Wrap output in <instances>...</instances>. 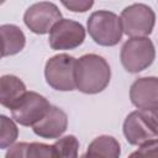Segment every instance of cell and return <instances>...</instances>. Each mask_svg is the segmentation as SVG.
<instances>
[{
	"label": "cell",
	"mask_w": 158,
	"mask_h": 158,
	"mask_svg": "<svg viewBox=\"0 0 158 158\" xmlns=\"http://www.w3.org/2000/svg\"><path fill=\"white\" fill-rule=\"evenodd\" d=\"M75 86L85 94H98L110 83L109 63L98 54H85L77 59L74 69Z\"/></svg>",
	"instance_id": "obj_1"
},
{
	"label": "cell",
	"mask_w": 158,
	"mask_h": 158,
	"mask_svg": "<svg viewBox=\"0 0 158 158\" xmlns=\"http://www.w3.org/2000/svg\"><path fill=\"white\" fill-rule=\"evenodd\" d=\"M88 31L100 46H115L122 37L121 19L111 11H95L88 19Z\"/></svg>",
	"instance_id": "obj_2"
},
{
	"label": "cell",
	"mask_w": 158,
	"mask_h": 158,
	"mask_svg": "<svg viewBox=\"0 0 158 158\" xmlns=\"http://www.w3.org/2000/svg\"><path fill=\"white\" fill-rule=\"evenodd\" d=\"M156 57L152 41L147 37L130 38L121 48V63L130 73H138L148 68Z\"/></svg>",
	"instance_id": "obj_3"
},
{
	"label": "cell",
	"mask_w": 158,
	"mask_h": 158,
	"mask_svg": "<svg viewBox=\"0 0 158 158\" xmlns=\"http://www.w3.org/2000/svg\"><path fill=\"white\" fill-rule=\"evenodd\" d=\"M77 59L69 54L60 53L47 60L44 77L49 86L59 91H70L77 89L74 69Z\"/></svg>",
	"instance_id": "obj_4"
},
{
	"label": "cell",
	"mask_w": 158,
	"mask_h": 158,
	"mask_svg": "<svg viewBox=\"0 0 158 158\" xmlns=\"http://www.w3.org/2000/svg\"><path fill=\"white\" fill-rule=\"evenodd\" d=\"M120 19L123 32L131 38L148 36L156 22L153 10L144 4H132L125 7Z\"/></svg>",
	"instance_id": "obj_5"
},
{
	"label": "cell",
	"mask_w": 158,
	"mask_h": 158,
	"mask_svg": "<svg viewBox=\"0 0 158 158\" xmlns=\"http://www.w3.org/2000/svg\"><path fill=\"white\" fill-rule=\"evenodd\" d=\"M123 135L130 144L142 146L158 138V126L151 115L143 111H133L123 122Z\"/></svg>",
	"instance_id": "obj_6"
},
{
	"label": "cell",
	"mask_w": 158,
	"mask_h": 158,
	"mask_svg": "<svg viewBox=\"0 0 158 158\" xmlns=\"http://www.w3.org/2000/svg\"><path fill=\"white\" fill-rule=\"evenodd\" d=\"M51 109L47 99L35 91H27L22 100L11 110L14 120L22 126H35Z\"/></svg>",
	"instance_id": "obj_7"
},
{
	"label": "cell",
	"mask_w": 158,
	"mask_h": 158,
	"mask_svg": "<svg viewBox=\"0 0 158 158\" xmlns=\"http://www.w3.org/2000/svg\"><path fill=\"white\" fill-rule=\"evenodd\" d=\"M60 17L62 14L53 2L42 1L31 5L26 10L23 21L33 33L44 35L51 32L53 26L60 21Z\"/></svg>",
	"instance_id": "obj_8"
},
{
	"label": "cell",
	"mask_w": 158,
	"mask_h": 158,
	"mask_svg": "<svg viewBox=\"0 0 158 158\" xmlns=\"http://www.w3.org/2000/svg\"><path fill=\"white\" fill-rule=\"evenodd\" d=\"M85 30L81 23L63 19L57 22L49 32V46L56 49H73L83 43Z\"/></svg>",
	"instance_id": "obj_9"
},
{
	"label": "cell",
	"mask_w": 158,
	"mask_h": 158,
	"mask_svg": "<svg viewBox=\"0 0 158 158\" xmlns=\"http://www.w3.org/2000/svg\"><path fill=\"white\" fill-rule=\"evenodd\" d=\"M130 99L143 111L158 110V78L144 77L135 80L130 89Z\"/></svg>",
	"instance_id": "obj_10"
},
{
	"label": "cell",
	"mask_w": 158,
	"mask_h": 158,
	"mask_svg": "<svg viewBox=\"0 0 158 158\" xmlns=\"http://www.w3.org/2000/svg\"><path fill=\"white\" fill-rule=\"evenodd\" d=\"M68 126L67 114L57 106H51L46 116L33 126V132L43 138H58Z\"/></svg>",
	"instance_id": "obj_11"
},
{
	"label": "cell",
	"mask_w": 158,
	"mask_h": 158,
	"mask_svg": "<svg viewBox=\"0 0 158 158\" xmlns=\"http://www.w3.org/2000/svg\"><path fill=\"white\" fill-rule=\"evenodd\" d=\"M26 86L15 75H4L0 79V102L12 110L26 95Z\"/></svg>",
	"instance_id": "obj_12"
},
{
	"label": "cell",
	"mask_w": 158,
	"mask_h": 158,
	"mask_svg": "<svg viewBox=\"0 0 158 158\" xmlns=\"http://www.w3.org/2000/svg\"><path fill=\"white\" fill-rule=\"evenodd\" d=\"M1 33V56H14L25 47V35L20 27L15 25H2L0 27Z\"/></svg>",
	"instance_id": "obj_13"
},
{
	"label": "cell",
	"mask_w": 158,
	"mask_h": 158,
	"mask_svg": "<svg viewBox=\"0 0 158 158\" xmlns=\"http://www.w3.org/2000/svg\"><path fill=\"white\" fill-rule=\"evenodd\" d=\"M86 153L93 158H118L120 143L111 136H100L91 141Z\"/></svg>",
	"instance_id": "obj_14"
},
{
	"label": "cell",
	"mask_w": 158,
	"mask_h": 158,
	"mask_svg": "<svg viewBox=\"0 0 158 158\" xmlns=\"http://www.w3.org/2000/svg\"><path fill=\"white\" fill-rule=\"evenodd\" d=\"M53 146L56 148L58 158H78L79 142L74 136H65L58 139Z\"/></svg>",
	"instance_id": "obj_15"
},
{
	"label": "cell",
	"mask_w": 158,
	"mask_h": 158,
	"mask_svg": "<svg viewBox=\"0 0 158 158\" xmlns=\"http://www.w3.org/2000/svg\"><path fill=\"white\" fill-rule=\"evenodd\" d=\"M0 146L1 148H7L11 147V144L16 141L17 138V127L16 125L7 118L6 116L0 117Z\"/></svg>",
	"instance_id": "obj_16"
},
{
	"label": "cell",
	"mask_w": 158,
	"mask_h": 158,
	"mask_svg": "<svg viewBox=\"0 0 158 158\" xmlns=\"http://www.w3.org/2000/svg\"><path fill=\"white\" fill-rule=\"evenodd\" d=\"M27 158H58V156L54 146L33 142L28 144Z\"/></svg>",
	"instance_id": "obj_17"
},
{
	"label": "cell",
	"mask_w": 158,
	"mask_h": 158,
	"mask_svg": "<svg viewBox=\"0 0 158 158\" xmlns=\"http://www.w3.org/2000/svg\"><path fill=\"white\" fill-rule=\"evenodd\" d=\"M133 154L136 158H158V138L142 144Z\"/></svg>",
	"instance_id": "obj_18"
},
{
	"label": "cell",
	"mask_w": 158,
	"mask_h": 158,
	"mask_svg": "<svg viewBox=\"0 0 158 158\" xmlns=\"http://www.w3.org/2000/svg\"><path fill=\"white\" fill-rule=\"evenodd\" d=\"M27 148L28 143L26 142L16 143L9 148L5 158H27Z\"/></svg>",
	"instance_id": "obj_19"
},
{
	"label": "cell",
	"mask_w": 158,
	"mask_h": 158,
	"mask_svg": "<svg viewBox=\"0 0 158 158\" xmlns=\"http://www.w3.org/2000/svg\"><path fill=\"white\" fill-rule=\"evenodd\" d=\"M62 4L74 12H84L94 5L93 1H63Z\"/></svg>",
	"instance_id": "obj_20"
},
{
	"label": "cell",
	"mask_w": 158,
	"mask_h": 158,
	"mask_svg": "<svg viewBox=\"0 0 158 158\" xmlns=\"http://www.w3.org/2000/svg\"><path fill=\"white\" fill-rule=\"evenodd\" d=\"M152 118L154 120V122H156V125L158 126V110H156V111H152Z\"/></svg>",
	"instance_id": "obj_21"
},
{
	"label": "cell",
	"mask_w": 158,
	"mask_h": 158,
	"mask_svg": "<svg viewBox=\"0 0 158 158\" xmlns=\"http://www.w3.org/2000/svg\"><path fill=\"white\" fill-rule=\"evenodd\" d=\"M79 158H93V157H90L88 153H85V154H83V156H80Z\"/></svg>",
	"instance_id": "obj_22"
},
{
	"label": "cell",
	"mask_w": 158,
	"mask_h": 158,
	"mask_svg": "<svg viewBox=\"0 0 158 158\" xmlns=\"http://www.w3.org/2000/svg\"><path fill=\"white\" fill-rule=\"evenodd\" d=\"M128 158H136V157H135V154H133V153H132V154H131V156H130V157H128Z\"/></svg>",
	"instance_id": "obj_23"
}]
</instances>
